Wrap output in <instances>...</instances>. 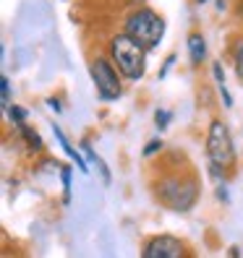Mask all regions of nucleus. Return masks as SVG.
I'll list each match as a JSON object with an SVG mask.
<instances>
[{
	"label": "nucleus",
	"instance_id": "obj_12",
	"mask_svg": "<svg viewBox=\"0 0 243 258\" xmlns=\"http://www.w3.org/2000/svg\"><path fill=\"white\" fill-rule=\"evenodd\" d=\"M6 115H8V120L16 128H21V125H26V110L24 107H19V104H11V107L6 110Z\"/></svg>",
	"mask_w": 243,
	"mask_h": 258
},
{
	"label": "nucleus",
	"instance_id": "obj_10",
	"mask_svg": "<svg viewBox=\"0 0 243 258\" xmlns=\"http://www.w3.org/2000/svg\"><path fill=\"white\" fill-rule=\"evenodd\" d=\"M19 133L24 136V141L29 144V149H32V151H42L44 149V141H42V136L34 131V128H29V125H21L19 128Z\"/></svg>",
	"mask_w": 243,
	"mask_h": 258
},
{
	"label": "nucleus",
	"instance_id": "obj_18",
	"mask_svg": "<svg viewBox=\"0 0 243 258\" xmlns=\"http://www.w3.org/2000/svg\"><path fill=\"white\" fill-rule=\"evenodd\" d=\"M217 199L227 204V188H225V183H220V185H217Z\"/></svg>",
	"mask_w": 243,
	"mask_h": 258
},
{
	"label": "nucleus",
	"instance_id": "obj_17",
	"mask_svg": "<svg viewBox=\"0 0 243 258\" xmlns=\"http://www.w3.org/2000/svg\"><path fill=\"white\" fill-rule=\"evenodd\" d=\"M212 76H215L217 86H225V71H222V63H220V60H215V63H212Z\"/></svg>",
	"mask_w": 243,
	"mask_h": 258
},
{
	"label": "nucleus",
	"instance_id": "obj_6",
	"mask_svg": "<svg viewBox=\"0 0 243 258\" xmlns=\"http://www.w3.org/2000/svg\"><path fill=\"white\" fill-rule=\"evenodd\" d=\"M141 258H193L186 240H180L170 232H160L144 240Z\"/></svg>",
	"mask_w": 243,
	"mask_h": 258
},
{
	"label": "nucleus",
	"instance_id": "obj_16",
	"mask_svg": "<svg viewBox=\"0 0 243 258\" xmlns=\"http://www.w3.org/2000/svg\"><path fill=\"white\" fill-rule=\"evenodd\" d=\"M0 92H3V107H11V81L8 76H0Z\"/></svg>",
	"mask_w": 243,
	"mask_h": 258
},
{
	"label": "nucleus",
	"instance_id": "obj_8",
	"mask_svg": "<svg viewBox=\"0 0 243 258\" xmlns=\"http://www.w3.org/2000/svg\"><path fill=\"white\" fill-rule=\"evenodd\" d=\"M53 133H55V139L60 141V146H63V151H66V154L71 157V162H73L76 167H79V170H81V172H89V167H86V159L81 157V151L71 146V141H68V136H66L63 131H60V128H58L55 123H53Z\"/></svg>",
	"mask_w": 243,
	"mask_h": 258
},
{
	"label": "nucleus",
	"instance_id": "obj_14",
	"mask_svg": "<svg viewBox=\"0 0 243 258\" xmlns=\"http://www.w3.org/2000/svg\"><path fill=\"white\" fill-rule=\"evenodd\" d=\"M60 177H63V201H71V167H63L60 170Z\"/></svg>",
	"mask_w": 243,
	"mask_h": 258
},
{
	"label": "nucleus",
	"instance_id": "obj_7",
	"mask_svg": "<svg viewBox=\"0 0 243 258\" xmlns=\"http://www.w3.org/2000/svg\"><path fill=\"white\" fill-rule=\"evenodd\" d=\"M188 57H191V66H202L207 60V39L202 37V32H191L188 39Z\"/></svg>",
	"mask_w": 243,
	"mask_h": 258
},
{
	"label": "nucleus",
	"instance_id": "obj_20",
	"mask_svg": "<svg viewBox=\"0 0 243 258\" xmlns=\"http://www.w3.org/2000/svg\"><path fill=\"white\" fill-rule=\"evenodd\" d=\"M196 3H209V0H196Z\"/></svg>",
	"mask_w": 243,
	"mask_h": 258
},
{
	"label": "nucleus",
	"instance_id": "obj_1",
	"mask_svg": "<svg viewBox=\"0 0 243 258\" xmlns=\"http://www.w3.org/2000/svg\"><path fill=\"white\" fill-rule=\"evenodd\" d=\"M152 193H155L157 204H162L165 209L178 211V214H186L196 204H199L202 196V183L196 170L186 162V157L180 162L165 164L162 172L152 180Z\"/></svg>",
	"mask_w": 243,
	"mask_h": 258
},
{
	"label": "nucleus",
	"instance_id": "obj_9",
	"mask_svg": "<svg viewBox=\"0 0 243 258\" xmlns=\"http://www.w3.org/2000/svg\"><path fill=\"white\" fill-rule=\"evenodd\" d=\"M81 151H84V154H86L89 159H92V164H94V167H97V170H100V177H102V183H105V185H110V183H113V175H110V167H108V164H105V159H102V157L97 154V151H94L92 146H89V141H84V144H81Z\"/></svg>",
	"mask_w": 243,
	"mask_h": 258
},
{
	"label": "nucleus",
	"instance_id": "obj_2",
	"mask_svg": "<svg viewBox=\"0 0 243 258\" xmlns=\"http://www.w3.org/2000/svg\"><path fill=\"white\" fill-rule=\"evenodd\" d=\"M204 151H207L209 172L215 175L220 183H225L238 164V151H235L233 133H230V128H227V123L222 117L209 120L207 136H204Z\"/></svg>",
	"mask_w": 243,
	"mask_h": 258
},
{
	"label": "nucleus",
	"instance_id": "obj_19",
	"mask_svg": "<svg viewBox=\"0 0 243 258\" xmlns=\"http://www.w3.org/2000/svg\"><path fill=\"white\" fill-rule=\"evenodd\" d=\"M47 107H53L55 112H60V110H63V107H60V102H58L55 97H47Z\"/></svg>",
	"mask_w": 243,
	"mask_h": 258
},
{
	"label": "nucleus",
	"instance_id": "obj_11",
	"mask_svg": "<svg viewBox=\"0 0 243 258\" xmlns=\"http://www.w3.org/2000/svg\"><path fill=\"white\" fill-rule=\"evenodd\" d=\"M233 68H235L238 81L243 84V37L235 42V47H233Z\"/></svg>",
	"mask_w": 243,
	"mask_h": 258
},
{
	"label": "nucleus",
	"instance_id": "obj_4",
	"mask_svg": "<svg viewBox=\"0 0 243 258\" xmlns=\"http://www.w3.org/2000/svg\"><path fill=\"white\" fill-rule=\"evenodd\" d=\"M165 19L157 11H152L149 6H136L128 16L123 19V32L136 39L147 52H152L155 47H160V42L165 39Z\"/></svg>",
	"mask_w": 243,
	"mask_h": 258
},
{
	"label": "nucleus",
	"instance_id": "obj_13",
	"mask_svg": "<svg viewBox=\"0 0 243 258\" xmlns=\"http://www.w3.org/2000/svg\"><path fill=\"white\" fill-rule=\"evenodd\" d=\"M162 139H152L147 146H144V151H141V154H144V159H152V157H155V154H160V151H162Z\"/></svg>",
	"mask_w": 243,
	"mask_h": 258
},
{
	"label": "nucleus",
	"instance_id": "obj_21",
	"mask_svg": "<svg viewBox=\"0 0 243 258\" xmlns=\"http://www.w3.org/2000/svg\"><path fill=\"white\" fill-rule=\"evenodd\" d=\"M133 3H139V6H141V3H144V0H133Z\"/></svg>",
	"mask_w": 243,
	"mask_h": 258
},
{
	"label": "nucleus",
	"instance_id": "obj_3",
	"mask_svg": "<svg viewBox=\"0 0 243 258\" xmlns=\"http://www.w3.org/2000/svg\"><path fill=\"white\" fill-rule=\"evenodd\" d=\"M147 50L126 32H118L108 42V57L126 81H141L147 73Z\"/></svg>",
	"mask_w": 243,
	"mask_h": 258
},
{
	"label": "nucleus",
	"instance_id": "obj_15",
	"mask_svg": "<svg viewBox=\"0 0 243 258\" xmlns=\"http://www.w3.org/2000/svg\"><path fill=\"white\" fill-rule=\"evenodd\" d=\"M170 117H173V115H170L168 110H157V112H155V125H157V131L168 128V125H170Z\"/></svg>",
	"mask_w": 243,
	"mask_h": 258
},
{
	"label": "nucleus",
	"instance_id": "obj_5",
	"mask_svg": "<svg viewBox=\"0 0 243 258\" xmlns=\"http://www.w3.org/2000/svg\"><path fill=\"white\" fill-rule=\"evenodd\" d=\"M89 76L102 102H115L123 97V76L118 73L108 55H97L89 60Z\"/></svg>",
	"mask_w": 243,
	"mask_h": 258
}]
</instances>
